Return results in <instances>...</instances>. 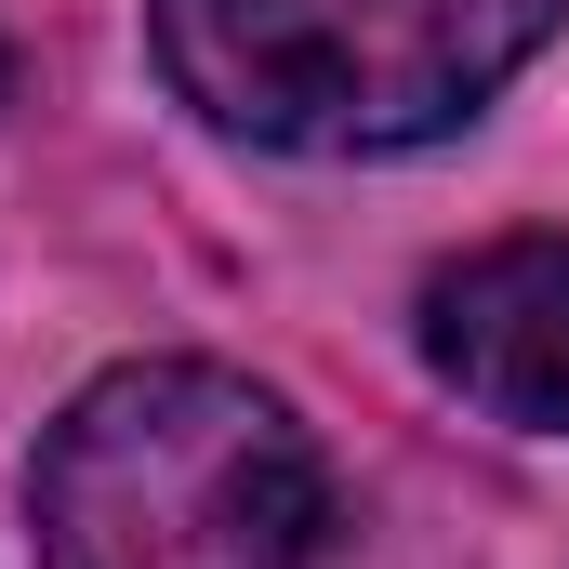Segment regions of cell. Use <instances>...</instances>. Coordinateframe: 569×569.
<instances>
[{
    "label": "cell",
    "mask_w": 569,
    "mask_h": 569,
    "mask_svg": "<svg viewBox=\"0 0 569 569\" xmlns=\"http://www.w3.org/2000/svg\"><path fill=\"white\" fill-rule=\"evenodd\" d=\"M27 530L40 569H318L331 477L252 371L120 358L40 425Z\"/></svg>",
    "instance_id": "1"
},
{
    "label": "cell",
    "mask_w": 569,
    "mask_h": 569,
    "mask_svg": "<svg viewBox=\"0 0 569 569\" xmlns=\"http://www.w3.org/2000/svg\"><path fill=\"white\" fill-rule=\"evenodd\" d=\"M569 0H146L159 80L279 159H411L463 133Z\"/></svg>",
    "instance_id": "2"
},
{
    "label": "cell",
    "mask_w": 569,
    "mask_h": 569,
    "mask_svg": "<svg viewBox=\"0 0 569 569\" xmlns=\"http://www.w3.org/2000/svg\"><path fill=\"white\" fill-rule=\"evenodd\" d=\"M425 371L517 437H569V239H490L425 279Z\"/></svg>",
    "instance_id": "3"
},
{
    "label": "cell",
    "mask_w": 569,
    "mask_h": 569,
    "mask_svg": "<svg viewBox=\"0 0 569 569\" xmlns=\"http://www.w3.org/2000/svg\"><path fill=\"white\" fill-rule=\"evenodd\" d=\"M0 93H13V40H0Z\"/></svg>",
    "instance_id": "4"
}]
</instances>
